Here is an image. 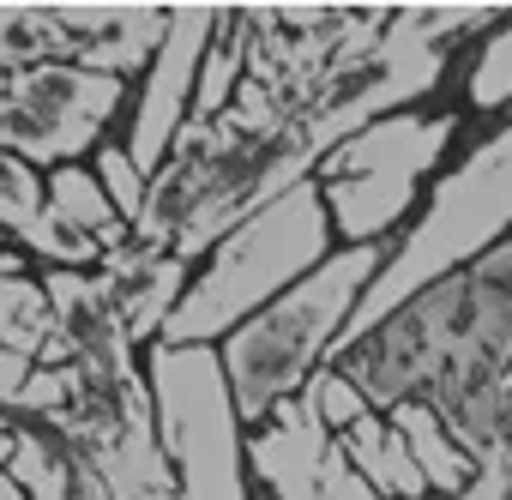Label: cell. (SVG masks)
Returning a JSON list of instances; mask_svg holds the SVG:
<instances>
[{
	"label": "cell",
	"mask_w": 512,
	"mask_h": 500,
	"mask_svg": "<svg viewBox=\"0 0 512 500\" xmlns=\"http://www.w3.org/2000/svg\"><path fill=\"white\" fill-rule=\"evenodd\" d=\"M332 368H344L380 416L404 398H422L446 416L500 386L512 368V235L476 266L428 284Z\"/></svg>",
	"instance_id": "cell-1"
},
{
	"label": "cell",
	"mask_w": 512,
	"mask_h": 500,
	"mask_svg": "<svg viewBox=\"0 0 512 500\" xmlns=\"http://www.w3.org/2000/svg\"><path fill=\"white\" fill-rule=\"evenodd\" d=\"M512 235V121H500L476 151H464L428 193L422 217L398 235V247L380 260L374 284L362 290L332 362L344 350H356L380 320H392L404 302H416L428 284L476 266L482 254H494V247Z\"/></svg>",
	"instance_id": "cell-2"
},
{
	"label": "cell",
	"mask_w": 512,
	"mask_h": 500,
	"mask_svg": "<svg viewBox=\"0 0 512 500\" xmlns=\"http://www.w3.org/2000/svg\"><path fill=\"white\" fill-rule=\"evenodd\" d=\"M326 254H338L326 199L314 181H296L272 205L241 217L205 254V266L187 278V290L163 326V344H223L241 320H253L284 290H296Z\"/></svg>",
	"instance_id": "cell-3"
},
{
	"label": "cell",
	"mask_w": 512,
	"mask_h": 500,
	"mask_svg": "<svg viewBox=\"0 0 512 500\" xmlns=\"http://www.w3.org/2000/svg\"><path fill=\"white\" fill-rule=\"evenodd\" d=\"M380 260H386V247H338V254H326L296 290H284L278 302H266L260 314L241 320L217 344L235 416L247 428L266 422L272 404L296 398L332 362V350H338V338H344L362 290L374 284Z\"/></svg>",
	"instance_id": "cell-4"
},
{
	"label": "cell",
	"mask_w": 512,
	"mask_h": 500,
	"mask_svg": "<svg viewBox=\"0 0 512 500\" xmlns=\"http://www.w3.org/2000/svg\"><path fill=\"white\" fill-rule=\"evenodd\" d=\"M151 434L181 500H253L247 422L235 416L217 344H145Z\"/></svg>",
	"instance_id": "cell-5"
},
{
	"label": "cell",
	"mask_w": 512,
	"mask_h": 500,
	"mask_svg": "<svg viewBox=\"0 0 512 500\" xmlns=\"http://www.w3.org/2000/svg\"><path fill=\"white\" fill-rule=\"evenodd\" d=\"M464 115L440 109H398L368 127H356L344 145H332L314 169V187L326 199V223L338 247H380L416 205L422 181L446 163Z\"/></svg>",
	"instance_id": "cell-6"
},
{
	"label": "cell",
	"mask_w": 512,
	"mask_h": 500,
	"mask_svg": "<svg viewBox=\"0 0 512 500\" xmlns=\"http://www.w3.org/2000/svg\"><path fill=\"white\" fill-rule=\"evenodd\" d=\"M127 85L109 73H85V67H25L7 73L0 91V145L19 151L31 169H61V163H85V151L103 145V127L121 115Z\"/></svg>",
	"instance_id": "cell-7"
},
{
	"label": "cell",
	"mask_w": 512,
	"mask_h": 500,
	"mask_svg": "<svg viewBox=\"0 0 512 500\" xmlns=\"http://www.w3.org/2000/svg\"><path fill=\"white\" fill-rule=\"evenodd\" d=\"M211 31H217V7H169V31H163L151 67H145V85L133 97V127H127V157L145 175H157L169 163V145L187 127Z\"/></svg>",
	"instance_id": "cell-8"
},
{
	"label": "cell",
	"mask_w": 512,
	"mask_h": 500,
	"mask_svg": "<svg viewBox=\"0 0 512 500\" xmlns=\"http://www.w3.org/2000/svg\"><path fill=\"white\" fill-rule=\"evenodd\" d=\"M55 25V61L61 67H85V73H109V79H133L139 67H151L163 31H169V7H49Z\"/></svg>",
	"instance_id": "cell-9"
},
{
	"label": "cell",
	"mask_w": 512,
	"mask_h": 500,
	"mask_svg": "<svg viewBox=\"0 0 512 500\" xmlns=\"http://www.w3.org/2000/svg\"><path fill=\"white\" fill-rule=\"evenodd\" d=\"M332 434L308 416L302 392L272 404L266 422L247 428V482L266 488V500H326V458Z\"/></svg>",
	"instance_id": "cell-10"
},
{
	"label": "cell",
	"mask_w": 512,
	"mask_h": 500,
	"mask_svg": "<svg viewBox=\"0 0 512 500\" xmlns=\"http://www.w3.org/2000/svg\"><path fill=\"white\" fill-rule=\"evenodd\" d=\"M386 422L398 428V440L410 446V458H416V470H422V488H428V500H440V494H458L464 482H470V470H476V458L446 434V422L434 416V404H422V398H404V404H392L386 410Z\"/></svg>",
	"instance_id": "cell-11"
},
{
	"label": "cell",
	"mask_w": 512,
	"mask_h": 500,
	"mask_svg": "<svg viewBox=\"0 0 512 500\" xmlns=\"http://www.w3.org/2000/svg\"><path fill=\"white\" fill-rule=\"evenodd\" d=\"M338 452H344V464H350L362 482H374L386 500H428L410 446L398 440V428H392L380 410H368L350 434H338Z\"/></svg>",
	"instance_id": "cell-12"
},
{
	"label": "cell",
	"mask_w": 512,
	"mask_h": 500,
	"mask_svg": "<svg viewBox=\"0 0 512 500\" xmlns=\"http://www.w3.org/2000/svg\"><path fill=\"white\" fill-rule=\"evenodd\" d=\"M247 49H253L247 13H223V7H217V31H211V43H205L199 85H193V109H187L193 127H211V121L229 109V97H235L241 79H247Z\"/></svg>",
	"instance_id": "cell-13"
},
{
	"label": "cell",
	"mask_w": 512,
	"mask_h": 500,
	"mask_svg": "<svg viewBox=\"0 0 512 500\" xmlns=\"http://www.w3.org/2000/svg\"><path fill=\"white\" fill-rule=\"evenodd\" d=\"M49 181V211L67 223V229H79V235H91L103 254L109 247H121L133 229L115 217V205L103 199V187H97V175H91V163H61V169H49L43 175Z\"/></svg>",
	"instance_id": "cell-14"
},
{
	"label": "cell",
	"mask_w": 512,
	"mask_h": 500,
	"mask_svg": "<svg viewBox=\"0 0 512 500\" xmlns=\"http://www.w3.org/2000/svg\"><path fill=\"white\" fill-rule=\"evenodd\" d=\"M61 338L55 308L43 296V278H0V350H19L31 362H43V350Z\"/></svg>",
	"instance_id": "cell-15"
},
{
	"label": "cell",
	"mask_w": 512,
	"mask_h": 500,
	"mask_svg": "<svg viewBox=\"0 0 512 500\" xmlns=\"http://www.w3.org/2000/svg\"><path fill=\"white\" fill-rule=\"evenodd\" d=\"M7 476L25 488V500H73V452L55 434H43L37 422L31 428H13Z\"/></svg>",
	"instance_id": "cell-16"
},
{
	"label": "cell",
	"mask_w": 512,
	"mask_h": 500,
	"mask_svg": "<svg viewBox=\"0 0 512 500\" xmlns=\"http://www.w3.org/2000/svg\"><path fill=\"white\" fill-rule=\"evenodd\" d=\"M19 254L31 260V266H43V272H97L103 266V247L91 241V235H79V229H67L49 205H43V217H31L19 235H7Z\"/></svg>",
	"instance_id": "cell-17"
},
{
	"label": "cell",
	"mask_w": 512,
	"mask_h": 500,
	"mask_svg": "<svg viewBox=\"0 0 512 500\" xmlns=\"http://www.w3.org/2000/svg\"><path fill=\"white\" fill-rule=\"evenodd\" d=\"M55 61V25L49 7H0V73H25Z\"/></svg>",
	"instance_id": "cell-18"
},
{
	"label": "cell",
	"mask_w": 512,
	"mask_h": 500,
	"mask_svg": "<svg viewBox=\"0 0 512 500\" xmlns=\"http://www.w3.org/2000/svg\"><path fill=\"white\" fill-rule=\"evenodd\" d=\"M464 97H470V109H482V115L512 109V19H500V25L488 31V43L476 49L470 79H464Z\"/></svg>",
	"instance_id": "cell-19"
},
{
	"label": "cell",
	"mask_w": 512,
	"mask_h": 500,
	"mask_svg": "<svg viewBox=\"0 0 512 500\" xmlns=\"http://www.w3.org/2000/svg\"><path fill=\"white\" fill-rule=\"evenodd\" d=\"M91 175H97L103 199L115 205V217L133 229V223L145 217V205H151V175L127 157V145H97V151H91Z\"/></svg>",
	"instance_id": "cell-20"
},
{
	"label": "cell",
	"mask_w": 512,
	"mask_h": 500,
	"mask_svg": "<svg viewBox=\"0 0 512 500\" xmlns=\"http://www.w3.org/2000/svg\"><path fill=\"white\" fill-rule=\"evenodd\" d=\"M302 404H308V416H314V422H320L332 440H338V434H350V428L368 416V398H362V386H356L344 368H332V362H326V368H320V374L302 386Z\"/></svg>",
	"instance_id": "cell-21"
},
{
	"label": "cell",
	"mask_w": 512,
	"mask_h": 500,
	"mask_svg": "<svg viewBox=\"0 0 512 500\" xmlns=\"http://www.w3.org/2000/svg\"><path fill=\"white\" fill-rule=\"evenodd\" d=\"M43 205H49V181H43V169H31L19 151L0 145V241L19 235L31 217H43Z\"/></svg>",
	"instance_id": "cell-22"
},
{
	"label": "cell",
	"mask_w": 512,
	"mask_h": 500,
	"mask_svg": "<svg viewBox=\"0 0 512 500\" xmlns=\"http://www.w3.org/2000/svg\"><path fill=\"white\" fill-rule=\"evenodd\" d=\"M73 410V368H31L25 392L13 398V416H31V422H55Z\"/></svg>",
	"instance_id": "cell-23"
},
{
	"label": "cell",
	"mask_w": 512,
	"mask_h": 500,
	"mask_svg": "<svg viewBox=\"0 0 512 500\" xmlns=\"http://www.w3.org/2000/svg\"><path fill=\"white\" fill-rule=\"evenodd\" d=\"M326 500H386L374 482H362L350 464H344V452L332 446V458H326Z\"/></svg>",
	"instance_id": "cell-24"
},
{
	"label": "cell",
	"mask_w": 512,
	"mask_h": 500,
	"mask_svg": "<svg viewBox=\"0 0 512 500\" xmlns=\"http://www.w3.org/2000/svg\"><path fill=\"white\" fill-rule=\"evenodd\" d=\"M31 356H19V350H0V410H13V398L25 392V380H31Z\"/></svg>",
	"instance_id": "cell-25"
},
{
	"label": "cell",
	"mask_w": 512,
	"mask_h": 500,
	"mask_svg": "<svg viewBox=\"0 0 512 500\" xmlns=\"http://www.w3.org/2000/svg\"><path fill=\"white\" fill-rule=\"evenodd\" d=\"M0 278H31V260L19 254L13 241H0Z\"/></svg>",
	"instance_id": "cell-26"
},
{
	"label": "cell",
	"mask_w": 512,
	"mask_h": 500,
	"mask_svg": "<svg viewBox=\"0 0 512 500\" xmlns=\"http://www.w3.org/2000/svg\"><path fill=\"white\" fill-rule=\"evenodd\" d=\"M0 500H25V488H19V482H13L7 470H0Z\"/></svg>",
	"instance_id": "cell-27"
},
{
	"label": "cell",
	"mask_w": 512,
	"mask_h": 500,
	"mask_svg": "<svg viewBox=\"0 0 512 500\" xmlns=\"http://www.w3.org/2000/svg\"><path fill=\"white\" fill-rule=\"evenodd\" d=\"M500 386H506V392H512V368H506V380H500Z\"/></svg>",
	"instance_id": "cell-28"
},
{
	"label": "cell",
	"mask_w": 512,
	"mask_h": 500,
	"mask_svg": "<svg viewBox=\"0 0 512 500\" xmlns=\"http://www.w3.org/2000/svg\"><path fill=\"white\" fill-rule=\"evenodd\" d=\"M0 91H7V73H0Z\"/></svg>",
	"instance_id": "cell-29"
},
{
	"label": "cell",
	"mask_w": 512,
	"mask_h": 500,
	"mask_svg": "<svg viewBox=\"0 0 512 500\" xmlns=\"http://www.w3.org/2000/svg\"><path fill=\"white\" fill-rule=\"evenodd\" d=\"M0 416H7V410H0Z\"/></svg>",
	"instance_id": "cell-30"
}]
</instances>
